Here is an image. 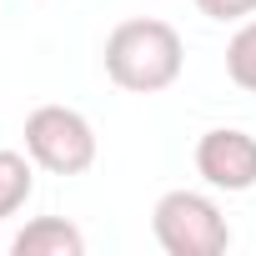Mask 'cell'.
<instances>
[{
    "instance_id": "cell-1",
    "label": "cell",
    "mask_w": 256,
    "mask_h": 256,
    "mask_svg": "<svg viewBox=\"0 0 256 256\" xmlns=\"http://www.w3.org/2000/svg\"><path fill=\"white\" fill-rule=\"evenodd\" d=\"M181 66H186V46H181L176 26H166V20H151V16L120 20L106 36V76L120 90L156 96L181 80Z\"/></svg>"
},
{
    "instance_id": "cell-2",
    "label": "cell",
    "mask_w": 256,
    "mask_h": 256,
    "mask_svg": "<svg viewBox=\"0 0 256 256\" xmlns=\"http://www.w3.org/2000/svg\"><path fill=\"white\" fill-rule=\"evenodd\" d=\"M151 231L166 256H221L231 246L221 206L201 191H166L151 211Z\"/></svg>"
},
{
    "instance_id": "cell-3",
    "label": "cell",
    "mask_w": 256,
    "mask_h": 256,
    "mask_svg": "<svg viewBox=\"0 0 256 256\" xmlns=\"http://www.w3.org/2000/svg\"><path fill=\"white\" fill-rule=\"evenodd\" d=\"M26 156L50 176H80L96 166V131L70 106H36L26 116Z\"/></svg>"
},
{
    "instance_id": "cell-4",
    "label": "cell",
    "mask_w": 256,
    "mask_h": 256,
    "mask_svg": "<svg viewBox=\"0 0 256 256\" xmlns=\"http://www.w3.org/2000/svg\"><path fill=\"white\" fill-rule=\"evenodd\" d=\"M196 171L216 191H251L256 186V136L236 126H216L196 141Z\"/></svg>"
},
{
    "instance_id": "cell-5",
    "label": "cell",
    "mask_w": 256,
    "mask_h": 256,
    "mask_svg": "<svg viewBox=\"0 0 256 256\" xmlns=\"http://www.w3.org/2000/svg\"><path fill=\"white\" fill-rule=\"evenodd\" d=\"M16 256H86V231L66 216H36L10 241Z\"/></svg>"
},
{
    "instance_id": "cell-6",
    "label": "cell",
    "mask_w": 256,
    "mask_h": 256,
    "mask_svg": "<svg viewBox=\"0 0 256 256\" xmlns=\"http://www.w3.org/2000/svg\"><path fill=\"white\" fill-rule=\"evenodd\" d=\"M36 191V161H26L20 151H0V221L16 216Z\"/></svg>"
},
{
    "instance_id": "cell-7",
    "label": "cell",
    "mask_w": 256,
    "mask_h": 256,
    "mask_svg": "<svg viewBox=\"0 0 256 256\" xmlns=\"http://www.w3.org/2000/svg\"><path fill=\"white\" fill-rule=\"evenodd\" d=\"M226 76L241 90H256V20H246L226 46Z\"/></svg>"
},
{
    "instance_id": "cell-8",
    "label": "cell",
    "mask_w": 256,
    "mask_h": 256,
    "mask_svg": "<svg viewBox=\"0 0 256 256\" xmlns=\"http://www.w3.org/2000/svg\"><path fill=\"white\" fill-rule=\"evenodd\" d=\"M196 10L211 20H241V16H256V0H196Z\"/></svg>"
}]
</instances>
